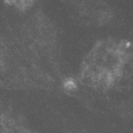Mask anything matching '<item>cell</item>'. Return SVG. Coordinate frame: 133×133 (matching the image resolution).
I'll return each mask as SVG.
<instances>
[{
  "label": "cell",
  "instance_id": "obj_1",
  "mask_svg": "<svg viewBox=\"0 0 133 133\" xmlns=\"http://www.w3.org/2000/svg\"><path fill=\"white\" fill-rule=\"evenodd\" d=\"M127 57V48L123 43L115 40L100 43L88 56L83 75L92 85H112L123 73Z\"/></svg>",
  "mask_w": 133,
  "mask_h": 133
}]
</instances>
